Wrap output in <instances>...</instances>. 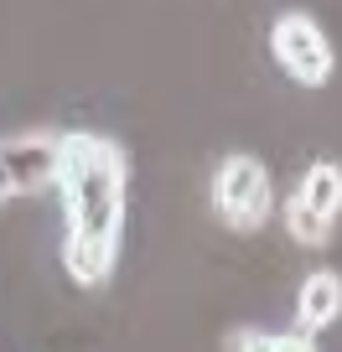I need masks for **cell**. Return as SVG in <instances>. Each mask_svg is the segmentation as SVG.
<instances>
[{
    "mask_svg": "<svg viewBox=\"0 0 342 352\" xmlns=\"http://www.w3.org/2000/svg\"><path fill=\"white\" fill-rule=\"evenodd\" d=\"M57 182L67 192V275L78 285H99L114 270L120 218H125L120 145L99 140V135H67V161Z\"/></svg>",
    "mask_w": 342,
    "mask_h": 352,
    "instance_id": "cell-1",
    "label": "cell"
},
{
    "mask_svg": "<svg viewBox=\"0 0 342 352\" xmlns=\"http://www.w3.org/2000/svg\"><path fill=\"white\" fill-rule=\"evenodd\" d=\"M213 208L228 228H259L270 212V171L254 155H228L213 176Z\"/></svg>",
    "mask_w": 342,
    "mask_h": 352,
    "instance_id": "cell-2",
    "label": "cell"
},
{
    "mask_svg": "<svg viewBox=\"0 0 342 352\" xmlns=\"http://www.w3.org/2000/svg\"><path fill=\"white\" fill-rule=\"evenodd\" d=\"M67 161V135H11L6 151H0V187L6 197H21V192L42 187V182H57Z\"/></svg>",
    "mask_w": 342,
    "mask_h": 352,
    "instance_id": "cell-3",
    "label": "cell"
},
{
    "mask_svg": "<svg viewBox=\"0 0 342 352\" xmlns=\"http://www.w3.org/2000/svg\"><path fill=\"white\" fill-rule=\"evenodd\" d=\"M270 42H275L280 67H286L296 83H321V78L332 73V42L311 16H280Z\"/></svg>",
    "mask_w": 342,
    "mask_h": 352,
    "instance_id": "cell-4",
    "label": "cell"
},
{
    "mask_svg": "<svg viewBox=\"0 0 342 352\" xmlns=\"http://www.w3.org/2000/svg\"><path fill=\"white\" fill-rule=\"evenodd\" d=\"M337 311H342V280L332 270H317L301 285V331H321Z\"/></svg>",
    "mask_w": 342,
    "mask_h": 352,
    "instance_id": "cell-5",
    "label": "cell"
},
{
    "mask_svg": "<svg viewBox=\"0 0 342 352\" xmlns=\"http://www.w3.org/2000/svg\"><path fill=\"white\" fill-rule=\"evenodd\" d=\"M296 202L301 208H311L317 218H337V208H342V166H332V161H317L306 171V182L296 187Z\"/></svg>",
    "mask_w": 342,
    "mask_h": 352,
    "instance_id": "cell-6",
    "label": "cell"
},
{
    "mask_svg": "<svg viewBox=\"0 0 342 352\" xmlns=\"http://www.w3.org/2000/svg\"><path fill=\"white\" fill-rule=\"evenodd\" d=\"M286 337H270V331H233L228 352H280Z\"/></svg>",
    "mask_w": 342,
    "mask_h": 352,
    "instance_id": "cell-7",
    "label": "cell"
},
{
    "mask_svg": "<svg viewBox=\"0 0 342 352\" xmlns=\"http://www.w3.org/2000/svg\"><path fill=\"white\" fill-rule=\"evenodd\" d=\"M280 352H317V347H311V337H286V342H280Z\"/></svg>",
    "mask_w": 342,
    "mask_h": 352,
    "instance_id": "cell-8",
    "label": "cell"
}]
</instances>
